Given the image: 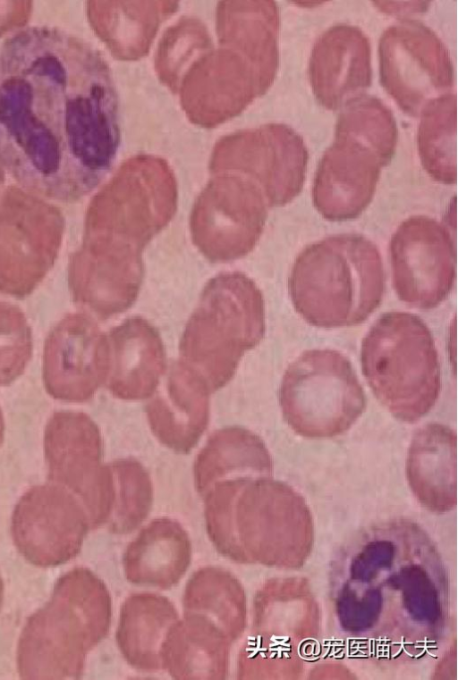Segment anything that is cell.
Segmentation results:
<instances>
[{"label":"cell","instance_id":"cell-12","mask_svg":"<svg viewBox=\"0 0 458 680\" xmlns=\"http://www.w3.org/2000/svg\"><path fill=\"white\" fill-rule=\"evenodd\" d=\"M385 162L357 140L335 135L319 160L312 185V201L327 221L356 219L373 199Z\"/></svg>","mask_w":458,"mask_h":680},{"label":"cell","instance_id":"cell-4","mask_svg":"<svg viewBox=\"0 0 458 680\" xmlns=\"http://www.w3.org/2000/svg\"><path fill=\"white\" fill-rule=\"evenodd\" d=\"M360 364L374 395L397 420L416 423L437 403L438 351L419 315L390 311L378 317L362 340Z\"/></svg>","mask_w":458,"mask_h":680},{"label":"cell","instance_id":"cell-5","mask_svg":"<svg viewBox=\"0 0 458 680\" xmlns=\"http://www.w3.org/2000/svg\"><path fill=\"white\" fill-rule=\"evenodd\" d=\"M279 401L290 428L310 439L343 434L366 407V395L351 361L331 348L306 350L288 365Z\"/></svg>","mask_w":458,"mask_h":680},{"label":"cell","instance_id":"cell-8","mask_svg":"<svg viewBox=\"0 0 458 680\" xmlns=\"http://www.w3.org/2000/svg\"><path fill=\"white\" fill-rule=\"evenodd\" d=\"M389 256L393 287L403 303L428 310L450 294L456 276V248L452 231L443 222L421 214L406 218L391 237Z\"/></svg>","mask_w":458,"mask_h":680},{"label":"cell","instance_id":"cell-16","mask_svg":"<svg viewBox=\"0 0 458 680\" xmlns=\"http://www.w3.org/2000/svg\"><path fill=\"white\" fill-rule=\"evenodd\" d=\"M417 131L420 163L427 173L443 184L456 182V97L446 93L421 110Z\"/></svg>","mask_w":458,"mask_h":680},{"label":"cell","instance_id":"cell-18","mask_svg":"<svg viewBox=\"0 0 458 680\" xmlns=\"http://www.w3.org/2000/svg\"><path fill=\"white\" fill-rule=\"evenodd\" d=\"M33 351L32 332L21 308L0 301V387L13 384L25 372Z\"/></svg>","mask_w":458,"mask_h":680},{"label":"cell","instance_id":"cell-9","mask_svg":"<svg viewBox=\"0 0 458 680\" xmlns=\"http://www.w3.org/2000/svg\"><path fill=\"white\" fill-rule=\"evenodd\" d=\"M89 520L66 488L53 483L33 485L18 500L11 533L20 554L38 567L62 565L80 551Z\"/></svg>","mask_w":458,"mask_h":680},{"label":"cell","instance_id":"cell-2","mask_svg":"<svg viewBox=\"0 0 458 680\" xmlns=\"http://www.w3.org/2000/svg\"><path fill=\"white\" fill-rule=\"evenodd\" d=\"M384 291L381 253L358 233L335 234L308 245L288 276L295 311L323 329L362 323L380 306Z\"/></svg>","mask_w":458,"mask_h":680},{"label":"cell","instance_id":"cell-7","mask_svg":"<svg viewBox=\"0 0 458 680\" xmlns=\"http://www.w3.org/2000/svg\"><path fill=\"white\" fill-rule=\"evenodd\" d=\"M380 83L406 113L423 107L452 88L454 70L447 48L425 24L404 20L389 26L378 43Z\"/></svg>","mask_w":458,"mask_h":680},{"label":"cell","instance_id":"cell-3","mask_svg":"<svg viewBox=\"0 0 458 680\" xmlns=\"http://www.w3.org/2000/svg\"><path fill=\"white\" fill-rule=\"evenodd\" d=\"M107 612L106 592L89 570L77 567L61 575L50 600L23 626L16 659L20 677H80L86 653L106 633Z\"/></svg>","mask_w":458,"mask_h":680},{"label":"cell","instance_id":"cell-13","mask_svg":"<svg viewBox=\"0 0 458 680\" xmlns=\"http://www.w3.org/2000/svg\"><path fill=\"white\" fill-rule=\"evenodd\" d=\"M240 160L236 165L261 189L268 206H283L301 191L309 153L291 127L272 123L232 137Z\"/></svg>","mask_w":458,"mask_h":680},{"label":"cell","instance_id":"cell-17","mask_svg":"<svg viewBox=\"0 0 458 680\" xmlns=\"http://www.w3.org/2000/svg\"><path fill=\"white\" fill-rule=\"evenodd\" d=\"M335 135L352 138L373 150L387 165L397 143V127L391 110L377 97L360 95L343 107Z\"/></svg>","mask_w":458,"mask_h":680},{"label":"cell","instance_id":"cell-6","mask_svg":"<svg viewBox=\"0 0 458 680\" xmlns=\"http://www.w3.org/2000/svg\"><path fill=\"white\" fill-rule=\"evenodd\" d=\"M61 210L22 189L0 199V293L30 296L54 266L63 242Z\"/></svg>","mask_w":458,"mask_h":680},{"label":"cell","instance_id":"cell-11","mask_svg":"<svg viewBox=\"0 0 458 680\" xmlns=\"http://www.w3.org/2000/svg\"><path fill=\"white\" fill-rule=\"evenodd\" d=\"M104 340L86 315L68 314L60 319L44 343L42 379L46 392L65 402L89 399L102 377Z\"/></svg>","mask_w":458,"mask_h":680},{"label":"cell","instance_id":"cell-19","mask_svg":"<svg viewBox=\"0 0 458 680\" xmlns=\"http://www.w3.org/2000/svg\"><path fill=\"white\" fill-rule=\"evenodd\" d=\"M4 432H5V423H4V417L2 411V408L0 407V449L3 445L4 440Z\"/></svg>","mask_w":458,"mask_h":680},{"label":"cell","instance_id":"cell-1","mask_svg":"<svg viewBox=\"0 0 458 680\" xmlns=\"http://www.w3.org/2000/svg\"><path fill=\"white\" fill-rule=\"evenodd\" d=\"M120 142L107 63L61 29L29 26L0 44V167L45 199L73 203L109 172Z\"/></svg>","mask_w":458,"mask_h":680},{"label":"cell","instance_id":"cell-10","mask_svg":"<svg viewBox=\"0 0 458 680\" xmlns=\"http://www.w3.org/2000/svg\"><path fill=\"white\" fill-rule=\"evenodd\" d=\"M43 447L48 482L74 494L89 525H98L106 513V483L94 423L81 412L55 411L46 424Z\"/></svg>","mask_w":458,"mask_h":680},{"label":"cell","instance_id":"cell-15","mask_svg":"<svg viewBox=\"0 0 458 680\" xmlns=\"http://www.w3.org/2000/svg\"><path fill=\"white\" fill-rule=\"evenodd\" d=\"M456 433L447 425L430 423L412 436L406 473L413 490L426 504L443 508L454 498Z\"/></svg>","mask_w":458,"mask_h":680},{"label":"cell","instance_id":"cell-20","mask_svg":"<svg viewBox=\"0 0 458 680\" xmlns=\"http://www.w3.org/2000/svg\"><path fill=\"white\" fill-rule=\"evenodd\" d=\"M3 599H4V583L0 575V609L3 603Z\"/></svg>","mask_w":458,"mask_h":680},{"label":"cell","instance_id":"cell-14","mask_svg":"<svg viewBox=\"0 0 458 680\" xmlns=\"http://www.w3.org/2000/svg\"><path fill=\"white\" fill-rule=\"evenodd\" d=\"M308 75L318 102L329 110L342 108L371 84V48L358 27L337 24L316 40Z\"/></svg>","mask_w":458,"mask_h":680}]
</instances>
